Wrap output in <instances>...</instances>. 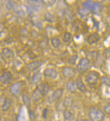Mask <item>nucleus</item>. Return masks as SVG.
<instances>
[{"label":"nucleus","instance_id":"a878e982","mask_svg":"<svg viewBox=\"0 0 110 121\" xmlns=\"http://www.w3.org/2000/svg\"><path fill=\"white\" fill-rule=\"evenodd\" d=\"M16 3L13 1H8L6 4V8L9 11L13 10L15 8Z\"/></svg>","mask_w":110,"mask_h":121},{"label":"nucleus","instance_id":"ddd939ff","mask_svg":"<svg viewBox=\"0 0 110 121\" xmlns=\"http://www.w3.org/2000/svg\"><path fill=\"white\" fill-rule=\"evenodd\" d=\"M76 88L81 91L82 93H86L87 91V88L86 87L85 85L84 84L83 81L82 80V79L80 77L77 78L76 81Z\"/></svg>","mask_w":110,"mask_h":121},{"label":"nucleus","instance_id":"5701e85b","mask_svg":"<svg viewBox=\"0 0 110 121\" xmlns=\"http://www.w3.org/2000/svg\"><path fill=\"white\" fill-rule=\"evenodd\" d=\"M14 11L15 13L17 15H18L20 17H25V11L22 9L20 6L16 7V6L15 8L14 9Z\"/></svg>","mask_w":110,"mask_h":121},{"label":"nucleus","instance_id":"dca6fc26","mask_svg":"<svg viewBox=\"0 0 110 121\" xmlns=\"http://www.w3.org/2000/svg\"><path fill=\"white\" fill-rule=\"evenodd\" d=\"M64 118L66 121H73L75 119V115L72 112L66 109L64 111Z\"/></svg>","mask_w":110,"mask_h":121},{"label":"nucleus","instance_id":"412c9836","mask_svg":"<svg viewBox=\"0 0 110 121\" xmlns=\"http://www.w3.org/2000/svg\"><path fill=\"white\" fill-rule=\"evenodd\" d=\"M42 74L40 73V71H38L33 74L32 76V82L33 84L35 83H38L39 81L42 80Z\"/></svg>","mask_w":110,"mask_h":121},{"label":"nucleus","instance_id":"0eeeda50","mask_svg":"<svg viewBox=\"0 0 110 121\" xmlns=\"http://www.w3.org/2000/svg\"><path fill=\"white\" fill-rule=\"evenodd\" d=\"M49 85L47 83H42L37 85L36 89L38 91V92L42 95V96H44L47 95L49 91Z\"/></svg>","mask_w":110,"mask_h":121},{"label":"nucleus","instance_id":"58836bf2","mask_svg":"<svg viewBox=\"0 0 110 121\" xmlns=\"http://www.w3.org/2000/svg\"><path fill=\"white\" fill-rule=\"evenodd\" d=\"M108 25H109V26L110 27V20L108 21Z\"/></svg>","mask_w":110,"mask_h":121},{"label":"nucleus","instance_id":"9b49d317","mask_svg":"<svg viewBox=\"0 0 110 121\" xmlns=\"http://www.w3.org/2000/svg\"><path fill=\"white\" fill-rule=\"evenodd\" d=\"M21 87H22V83H21V82L15 83L10 88V93L14 95H18L20 93V91L21 90Z\"/></svg>","mask_w":110,"mask_h":121},{"label":"nucleus","instance_id":"72a5a7b5","mask_svg":"<svg viewBox=\"0 0 110 121\" xmlns=\"http://www.w3.org/2000/svg\"><path fill=\"white\" fill-rule=\"evenodd\" d=\"M79 12L80 15H86L87 13V9H86L85 8H84V9H80Z\"/></svg>","mask_w":110,"mask_h":121},{"label":"nucleus","instance_id":"f03ea898","mask_svg":"<svg viewBox=\"0 0 110 121\" xmlns=\"http://www.w3.org/2000/svg\"><path fill=\"white\" fill-rule=\"evenodd\" d=\"M91 121H104L105 115L101 110L93 107L90 108L88 113Z\"/></svg>","mask_w":110,"mask_h":121},{"label":"nucleus","instance_id":"cd10ccee","mask_svg":"<svg viewBox=\"0 0 110 121\" xmlns=\"http://www.w3.org/2000/svg\"><path fill=\"white\" fill-rule=\"evenodd\" d=\"M77 59V56H72L68 59V63L71 65H75L76 62V60Z\"/></svg>","mask_w":110,"mask_h":121},{"label":"nucleus","instance_id":"20e7f679","mask_svg":"<svg viewBox=\"0 0 110 121\" xmlns=\"http://www.w3.org/2000/svg\"><path fill=\"white\" fill-rule=\"evenodd\" d=\"M90 60L87 58H82L77 66V70L79 72L86 71L90 66Z\"/></svg>","mask_w":110,"mask_h":121},{"label":"nucleus","instance_id":"393cba45","mask_svg":"<svg viewBox=\"0 0 110 121\" xmlns=\"http://www.w3.org/2000/svg\"><path fill=\"white\" fill-rule=\"evenodd\" d=\"M44 18L49 22L53 23L55 22V17L50 13H46L44 15Z\"/></svg>","mask_w":110,"mask_h":121},{"label":"nucleus","instance_id":"f704fd0d","mask_svg":"<svg viewBox=\"0 0 110 121\" xmlns=\"http://www.w3.org/2000/svg\"><path fill=\"white\" fill-rule=\"evenodd\" d=\"M4 29V25L2 23L0 22V33H1V32H3Z\"/></svg>","mask_w":110,"mask_h":121},{"label":"nucleus","instance_id":"4be33fe9","mask_svg":"<svg viewBox=\"0 0 110 121\" xmlns=\"http://www.w3.org/2000/svg\"><path fill=\"white\" fill-rule=\"evenodd\" d=\"M51 43L53 48L57 49V48H59L61 46V42L58 38L53 37L51 39Z\"/></svg>","mask_w":110,"mask_h":121},{"label":"nucleus","instance_id":"f257e3e1","mask_svg":"<svg viewBox=\"0 0 110 121\" xmlns=\"http://www.w3.org/2000/svg\"><path fill=\"white\" fill-rule=\"evenodd\" d=\"M84 8L87 9V11H90L94 13H99L102 10V4L99 2H95L93 1H86L84 2Z\"/></svg>","mask_w":110,"mask_h":121},{"label":"nucleus","instance_id":"9d476101","mask_svg":"<svg viewBox=\"0 0 110 121\" xmlns=\"http://www.w3.org/2000/svg\"><path fill=\"white\" fill-rule=\"evenodd\" d=\"M64 94V89L62 88H59L57 89L56 90L53 91V93L52 94L51 97H50V100L52 102H55L57 100H59L62 98Z\"/></svg>","mask_w":110,"mask_h":121},{"label":"nucleus","instance_id":"b1692460","mask_svg":"<svg viewBox=\"0 0 110 121\" xmlns=\"http://www.w3.org/2000/svg\"><path fill=\"white\" fill-rule=\"evenodd\" d=\"M22 101H23V103L25 105H26L28 107H30L31 105V100L30 98L28 95H24L22 96Z\"/></svg>","mask_w":110,"mask_h":121},{"label":"nucleus","instance_id":"7c9ffc66","mask_svg":"<svg viewBox=\"0 0 110 121\" xmlns=\"http://www.w3.org/2000/svg\"><path fill=\"white\" fill-rule=\"evenodd\" d=\"M102 81L107 85H110V79L107 77H103L102 78Z\"/></svg>","mask_w":110,"mask_h":121},{"label":"nucleus","instance_id":"4c0bfd02","mask_svg":"<svg viewBox=\"0 0 110 121\" xmlns=\"http://www.w3.org/2000/svg\"><path fill=\"white\" fill-rule=\"evenodd\" d=\"M76 121H89L87 119H78Z\"/></svg>","mask_w":110,"mask_h":121},{"label":"nucleus","instance_id":"1a4fd4ad","mask_svg":"<svg viewBox=\"0 0 110 121\" xmlns=\"http://www.w3.org/2000/svg\"><path fill=\"white\" fill-rule=\"evenodd\" d=\"M62 73L65 78H72L76 75V71L72 67H65L62 69Z\"/></svg>","mask_w":110,"mask_h":121},{"label":"nucleus","instance_id":"e433bc0d","mask_svg":"<svg viewBox=\"0 0 110 121\" xmlns=\"http://www.w3.org/2000/svg\"><path fill=\"white\" fill-rule=\"evenodd\" d=\"M3 61H4V59H3V57L2 54L0 53V62L1 63Z\"/></svg>","mask_w":110,"mask_h":121},{"label":"nucleus","instance_id":"473e14b6","mask_svg":"<svg viewBox=\"0 0 110 121\" xmlns=\"http://www.w3.org/2000/svg\"><path fill=\"white\" fill-rule=\"evenodd\" d=\"M29 116H30V118L32 120H35V118H36V116H35L34 112L32 111V110H30L29 111Z\"/></svg>","mask_w":110,"mask_h":121},{"label":"nucleus","instance_id":"ea45409f","mask_svg":"<svg viewBox=\"0 0 110 121\" xmlns=\"http://www.w3.org/2000/svg\"><path fill=\"white\" fill-rule=\"evenodd\" d=\"M1 119H2V117H1V115L0 114V121H1Z\"/></svg>","mask_w":110,"mask_h":121},{"label":"nucleus","instance_id":"2f4dec72","mask_svg":"<svg viewBox=\"0 0 110 121\" xmlns=\"http://www.w3.org/2000/svg\"><path fill=\"white\" fill-rule=\"evenodd\" d=\"M48 112H49V110H48L47 108H44L43 112H42V117H43L44 119H47Z\"/></svg>","mask_w":110,"mask_h":121},{"label":"nucleus","instance_id":"aec40b11","mask_svg":"<svg viewBox=\"0 0 110 121\" xmlns=\"http://www.w3.org/2000/svg\"><path fill=\"white\" fill-rule=\"evenodd\" d=\"M99 40V36L98 34H92V35H90L87 38V42L89 43H96V42L98 41Z\"/></svg>","mask_w":110,"mask_h":121},{"label":"nucleus","instance_id":"c9c22d12","mask_svg":"<svg viewBox=\"0 0 110 121\" xmlns=\"http://www.w3.org/2000/svg\"><path fill=\"white\" fill-rule=\"evenodd\" d=\"M13 121H18V116L16 114L13 115Z\"/></svg>","mask_w":110,"mask_h":121},{"label":"nucleus","instance_id":"4468645a","mask_svg":"<svg viewBox=\"0 0 110 121\" xmlns=\"http://www.w3.org/2000/svg\"><path fill=\"white\" fill-rule=\"evenodd\" d=\"M12 100L9 97H6L4 98V102L2 105L3 111L7 112L10 109V108L12 105Z\"/></svg>","mask_w":110,"mask_h":121},{"label":"nucleus","instance_id":"c756f323","mask_svg":"<svg viewBox=\"0 0 110 121\" xmlns=\"http://www.w3.org/2000/svg\"><path fill=\"white\" fill-rule=\"evenodd\" d=\"M104 111L106 113H107L108 115H110V105H105L104 107Z\"/></svg>","mask_w":110,"mask_h":121},{"label":"nucleus","instance_id":"2eb2a0df","mask_svg":"<svg viewBox=\"0 0 110 121\" xmlns=\"http://www.w3.org/2000/svg\"><path fill=\"white\" fill-rule=\"evenodd\" d=\"M2 56L6 59H13L15 56V54L13 51L8 47L3 48L2 50Z\"/></svg>","mask_w":110,"mask_h":121},{"label":"nucleus","instance_id":"f3484780","mask_svg":"<svg viewBox=\"0 0 110 121\" xmlns=\"http://www.w3.org/2000/svg\"><path fill=\"white\" fill-rule=\"evenodd\" d=\"M74 104V100L70 96H67L64 98V102H63V105L65 107H72Z\"/></svg>","mask_w":110,"mask_h":121},{"label":"nucleus","instance_id":"7ed1b4c3","mask_svg":"<svg viewBox=\"0 0 110 121\" xmlns=\"http://www.w3.org/2000/svg\"><path fill=\"white\" fill-rule=\"evenodd\" d=\"M99 79V74L95 71H91L86 76V81L89 85H96Z\"/></svg>","mask_w":110,"mask_h":121},{"label":"nucleus","instance_id":"423d86ee","mask_svg":"<svg viewBox=\"0 0 110 121\" xmlns=\"http://www.w3.org/2000/svg\"><path fill=\"white\" fill-rule=\"evenodd\" d=\"M13 75L9 71H5L0 76V82L3 85H9L11 83Z\"/></svg>","mask_w":110,"mask_h":121},{"label":"nucleus","instance_id":"6ab92c4d","mask_svg":"<svg viewBox=\"0 0 110 121\" xmlns=\"http://www.w3.org/2000/svg\"><path fill=\"white\" fill-rule=\"evenodd\" d=\"M32 96L33 101L34 102H35V103L39 102L42 98V95L38 92V91L37 90V89H35V90L33 91V92L32 93Z\"/></svg>","mask_w":110,"mask_h":121},{"label":"nucleus","instance_id":"a211bd4d","mask_svg":"<svg viewBox=\"0 0 110 121\" xmlns=\"http://www.w3.org/2000/svg\"><path fill=\"white\" fill-rule=\"evenodd\" d=\"M66 88L67 90L71 93H75L76 91V85L74 81H69L66 84Z\"/></svg>","mask_w":110,"mask_h":121},{"label":"nucleus","instance_id":"f8f14e48","mask_svg":"<svg viewBox=\"0 0 110 121\" xmlns=\"http://www.w3.org/2000/svg\"><path fill=\"white\" fill-rule=\"evenodd\" d=\"M42 61L41 60H35V61H33L28 64L27 68L29 70H30L32 71H35L36 70L38 69V68L42 66Z\"/></svg>","mask_w":110,"mask_h":121},{"label":"nucleus","instance_id":"6e6552de","mask_svg":"<svg viewBox=\"0 0 110 121\" xmlns=\"http://www.w3.org/2000/svg\"><path fill=\"white\" fill-rule=\"evenodd\" d=\"M44 74L45 76L51 79H55L58 76V73L55 69L53 68H47L44 70Z\"/></svg>","mask_w":110,"mask_h":121},{"label":"nucleus","instance_id":"c85d7f7f","mask_svg":"<svg viewBox=\"0 0 110 121\" xmlns=\"http://www.w3.org/2000/svg\"><path fill=\"white\" fill-rule=\"evenodd\" d=\"M64 15L65 18H67V19H69V20H70L71 18H72V13H71V11L69 10V9H65L64 11Z\"/></svg>","mask_w":110,"mask_h":121},{"label":"nucleus","instance_id":"39448f33","mask_svg":"<svg viewBox=\"0 0 110 121\" xmlns=\"http://www.w3.org/2000/svg\"><path fill=\"white\" fill-rule=\"evenodd\" d=\"M27 4H29V7L33 11H39L43 8V3L41 1H28Z\"/></svg>","mask_w":110,"mask_h":121},{"label":"nucleus","instance_id":"bb28decb","mask_svg":"<svg viewBox=\"0 0 110 121\" xmlns=\"http://www.w3.org/2000/svg\"><path fill=\"white\" fill-rule=\"evenodd\" d=\"M71 37H72V35H71L70 33H69V32H65L64 34V38H63L64 42L65 43H68V42L70 41Z\"/></svg>","mask_w":110,"mask_h":121}]
</instances>
